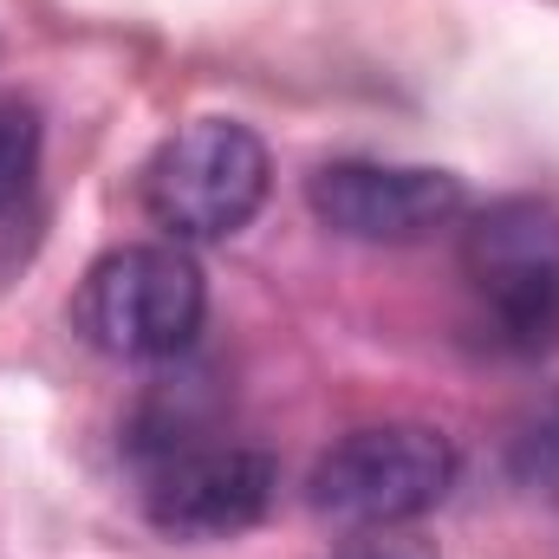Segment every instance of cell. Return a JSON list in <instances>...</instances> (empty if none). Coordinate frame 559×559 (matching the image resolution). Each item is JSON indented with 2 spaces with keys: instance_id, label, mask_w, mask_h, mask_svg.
Instances as JSON below:
<instances>
[{
  "instance_id": "cell-4",
  "label": "cell",
  "mask_w": 559,
  "mask_h": 559,
  "mask_svg": "<svg viewBox=\"0 0 559 559\" xmlns=\"http://www.w3.org/2000/svg\"><path fill=\"white\" fill-rule=\"evenodd\" d=\"M202 319H209V280L189 261V248H176V241H143V248L105 254L79 293L85 338L111 358H131V365L189 352Z\"/></svg>"
},
{
  "instance_id": "cell-7",
  "label": "cell",
  "mask_w": 559,
  "mask_h": 559,
  "mask_svg": "<svg viewBox=\"0 0 559 559\" xmlns=\"http://www.w3.org/2000/svg\"><path fill=\"white\" fill-rule=\"evenodd\" d=\"M39 176V118L20 98H0V215L26 202Z\"/></svg>"
},
{
  "instance_id": "cell-2",
  "label": "cell",
  "mask_w": 559,
  "mask_h": 559,
  "mask_svg": "<svg viewBox=\"0 0 559 559\" xmlns=\"http://www.w3.org/2000/svg\"><path fill=\"white\" fill-rule=\"evenodd\" d=\"M267 143L235 118H195L143 169V209L176 248L241 235L267 202Z\"/></svg>"
},
{
  "instance_id": "cell-3",
  "label": "cell",
  "mask_w": 559,
  "mask_h": 559,
  "mask_svg": "<svg viewBox=\"0 0 559 559\" xmlns=\"http://www.w3.org/2000/svg\"><path fill=\"white\" fill-rule=\"evenodd\" d=\"M455 442L429 423H378V429H352L345 442H332L312 468V508L338 527H404L423 521L429 508L449 501L455 488Z\"/></svg>"
},
{
  "instance_id": "cell-5",
  "label": "cell",
  "mask_w": 559,
  "mask_h": 559,
  "mask_svg": "<svg viewBox=\"0 0 559 559\" xmlns=\"http://www.w3.org/2000/svg\"><path fill=\"white\" fill-rule=\"evenodd\" d=\"M306 202H312V215H319L332 235H345V241L411 248V241H429V235H442V228L462 222L468 189H462L449 169H429V163L345 156V163H325V169L306 182Z\"/></svg>"
},
{
  "instance_id": "cell-6",
  "label": "cell",
  "mask_w": 559,
  "mask_h": 559,
  "mask_svg": "<svg viewBox=\"0 0 559 559\" xmlns=\"http://www.w3.org/2000/svg\"><path fill=\"white\" fill-rule=\"evenodd\" d=\"M143 508L176 540H235L274 508V462L241 442L163 449V462L150 468Z\"/></svg>"
},
{
  "instance_id": "cell-8",
  "label": "cell",
  "mask_w": 559,
  "mask_h": 559,
  "mask_svg": "<svg viewBox=\"0 0 559 559\" xmlns=\"http://www.w3.org/2000/svg\"><path fill=\"white\" fill-rule=\"evenodd\" d=\"M508 468H514V481H521L527 495L559 501V404H547L540 417L521 423V436H514V449H508Z\"/></svg>"
},
{
  "instance_id": "cell-9",
  "label": "cell",
  "mask_w": 559,
  "mask_h": 559,
  "mask_svg": "<svg viewBox=\"0 0 559 559\" xmlns=\"http://www.w3.org/2000/svg\"><path fill=\"white\" fill-rule=\"evenodd\" d=\"M338 559H436V554H429L423 540H397V534L384 527L378 540H358V547H345Z\"/></svg>"
},
{
  "instance_id": "cell-1",
  "label": "cell",
  "mask_w": 559,
  "mask_h": 559,
  "mask_svg": "<svg viewBox=\"0 0 559 559\" xmlns=\"http://www.w3.org/2000/svg\"><path fill=\"white\" fill-rule=\"evenodd\" d=\"M462 280L501 352L540 358L559 345V209L534 195L488 202L462 228Z\"/></svg>"
}]
</instances>
